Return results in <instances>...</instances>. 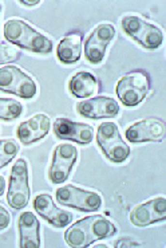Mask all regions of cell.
Returning <instances> with one entry per match:
<instances>
[{"instance_id":"26","label":"cell","mask_w":166,"mask_h":248,"mask_svg":"<svg viewBox=\"0 0 166 248\" xmlns=\"http://www.w3.org/2000/svg\"><path fill=\"white\" fill-rule=\"evenodd\" d=\"M4 190H6V179L0 176V196L4 193Z\"/></svg>"},{"instance_id":"6","label":"cell","mask_w":166,"mask_h":248,"mask_svg":"<svg viewBox=\"0 0 166 248\" xmlns=\"http://www.w3.org/2000/svg\"><path fill=\"white\" fill-rule=\"evenodd\" d=\"M123 32L141 45L146 50H157L164 42V34L155 24H151L142 17L136 15H127L121 22Z\"/></svg>"},{"instance_id":"15","label":"cell","mask_w":166,"mask_h":248,"mask_svg":"<svg viewBox=\"0 0 166 248\" xmlns=\"http://www.w3.org/2000/svg\"><path fill=\"white\" fill-rule=\"evenodd\" d=\"M76 111L80 116L90 120L114 118L120 113V105L110 97H95L76 104Z\"/></svg>"},{"instance_id":"12","label":"cell","mask_w":166,"mask_h":248,"mask_svg":"<svg viewBox=\"0 0 166 248\" xmlns=\"http://www.w3.org/2000/svg\"><path fill=\"white\" fill-rule=\"evenodd\" d=\"M129 219L133 225L146 227L166 220V199L164 196L150 199L134 207L129 214Z\"/></svg>"},{"instance_id":"13","label":"cell","mask_w":166,"mask_h":248,"mask_svg":"<svg viewBox=\"0 0 166 248\" xmlns=\"http://www.w3.org/2000/svg\"><path fill=\"white\" fill-rule=\"evenodd\" d=\"M52 127L55 136L60 140L74 141L80 145L91 144L94 140V127L85 122H75L69 118H57Z\"/></svg>"},{"instance_id":"24","label":"cell","mask_w":166,"mask_h":248,"mask_svg":"<svg viewBox=\"0 0 166 248\" xmlns=\"http://www.w3.org/2000/svg\"><path fill=\"white\" fill-rule=\"evenodd\" d=\"M114 247L117 248H122V247H142L139 243L134 242V240H132V239H127V237H125V239H120V240H117L114 244Z\"/></svg>"},{"instance_id":"11","label":"cell","mask_w":166,"mask_h":248,"mask_svg":"<svg viewBox=\"0 0 166 248\" xmlns=\"http://www.w3.org/2000/svg\"><path fill=\"white\" fill-rule=\"evenodd\" d=\"M166 124L160 118H145L127 126L125 137L133 144L139 142H160L165 139Z\"/></svg>"},{"instance_id":"5","label":"cell","mask_w":166,"mask_h":248,"mask_svg":"<svg viewBox=\"0 0 166 248\" xmlns=\"http://www.w3.org/2000/svg\"><path fill=\"white\" fill-rule=\"evenodd\" d=\"M97 142L109 161L121 164L130 156V148L121 137L120 129L114 122H102L98 126Z\"/></svg>"},{"instance_id":"1","label":"cell","mask_w":166,"mask_h":248,"mask_svg":"<svg viewBox=\"0 0 166 248\" xmlns=\"http://www.w3.org/2000/svg\"><path fill=\"white\" fill-rule=\"evenodd\" d=\"M117 233V227L102 215H91L79 219L64 232V240L69 247L86 248L92 243L109 239Z\"/></svg>"},{"instance_id":"20","label":"cell","mask_w":166,"mask_h":248,"mask_svg":"<svg viewBox=\"0 0 166 248\" xmlns=\"http://www.w3.org/2000/svg\"><path fill=\"white\" fill-rule=\"evenodd\" d=\"M23 106L22 104L12 98H0V120L12 121L22 116Z\"/></svg>"},{"instance_id":"2","label":"cell","mask_w":166,"mask_h":248,"mask_svg":"<svg viewBox=\"0 0 166 248\" xmlns=\"http://www.w3.org/2000/svg\"><path fill=\"white\" fill-rule=\"evenodd\" d=\"M4 38L14 46L31 52L50 54L54 48L51 39L20 19L7 20L4 24Z\"/></svg>"},{"instance_id":"10","label":"cell","mask_w":166,"mask_h":248,"mask_svg":"<svg viewBox=\"0 0 166 248\" xmlns=\"http://www.w3.org/2000/svg\"><path fill=\"white\" fill-rule=\"evenodd\" d=\"M115 27L110 23L98 24L85 42V57L91 64L101 63L106 50L115 38Z\"/></svg>"},{"instance_id":"3","label":"cell","mask_w":166,"mask_h":248,"mask_svg":"<svg viewBox=\"0 0 166 248\" xmlns=\"http://www.w3.org/2000/svg\"><path fill=\"white\" fill-rule=\"evenodd\" d=\"M150 90V77L143 70H136L125 74L117 82L115 93L123 106L134 108L146 98Z\"/></svg>"},{"instance_id":"28","label":"cell","mask_w":166,"mask_h":248,"mask_svg":"<svg viewBox=\"0 0 166 248\" xmlns=\"http://www.w3.org/2000/svg\"><path fill=\"white\" fill-rule=\"evenodd\" d=\"M0 12H1V4H0Z\"/></svg>"},{"instance_id":"9","label":"cell","mask_w":166,"mask_h":248,"mask_svg":"<svg viewBox=\"0 0 166 248\" xmlns=\"http://www.w3.org/2000/svg\"><path fill=\"white\" fill-rule=\"evenodd\" d=\"M78 160V149L71 144L58 145L52 153V160L48 169V179L52 184H63L73 172Z\"/></svg>"},{"instance_id":"25","label":"cell","mask_w":166,"mask_h":248,"mask_svg":"<svg viewBox=\"0 0 166 248\" xmlns=\"http://www.w3.org/2000/svg\"><path fill=\"white\" fill-rule=\"evenodd\" d=\"M19 3L27 7H35V6H39L42 1H40V0H32V1H30V0H20Z\"/></svg>"},{"instance_id":"18","label":"cell","mask_w":166,"mask_h":248,"mask_svg":"<svg viewBox=\"0 0 166 248\" xmlns=\"http://www.w3.org/2000/svg\"><path fill=\"white\" fill-rule=\"evenodd\" d=\"M82 32H70L59 42L57 48V57L59 62L63 64H74L80 59L82 55Z\"/></svg>"},{"instance_id":"7","label":"cell","mask_w":166,"mask_h":248,"mask_svg":"<svg viewBox=\"0 0 166 248\" xmlns=\"http://www.w3.org/2000/svg\"><path fill=\"white\" fill-rule=\"evenodd\" d=\"M0 92L31 99L38 94V86L36 82L20 67L4 66L0 69Z\"/></svg>"},{"instance_id":"19","label":"cell","mask_w":166,"mask_h":248,"mask_svg":"<svg viewBox=\"0 0 166 248\" xmlns=\"http://www.w3.org/2000/svg\"><path fill=\"white\" fill-rule=\"evenodd\" d=\"M70 93L76 98H89L98 90V81L95 75L89 71H79L71 77L69 82Z\"/></svg>"},{"instance_id":"8","label":"cell","mask_w":166,"mask_h":248,"mask_svg":"<svg viewBox=\"0 0 166 248\" xmlns=\"http://www.w3.org/2000/svg\"><path fill=\"white\" fill-rule=\"evenodd\" d=\"M57 202L64 207L73 208L80 212H94L102 207V197L94 190L78 188L75 185H64L57 189Z\"/></svg>"},{"instance_id":"27","label":"cell","mask_w":166,"mask_h":248,"mask_svg":"<svg viewBox=\"0 0 166 248\" xmlns=\"http://www.w3.org/2000/svg\"><path fill=\"white\" fill-rule=\"evenodd\" d=\"M95 248H107V246L106 244H98V246H94Z\"/></svg>"},{"instance_id":"23","label":"cell","mask_w":166,"mask_h":248,"mask_svg":"<svg viewBox=\"0 0 166 248\" xmlns=\"http://www.w3.org/2000/svg\"><path fill=\"white\" fill-rule=\"evenodd\" d=\"M11 224V215L3 205H0V231H4Z\"/></svg>"},{"instance_id":"22","label":"cell","mask_w":166,"mask_h":248,"mask_svg":"<svg viewBox=\"0 0 166 248\" xmlns=\"http://www.w3.org/2000/svg\"><path fill=\"white\" fill-rule=\"evenodd\" d=\"M22 51L14 45L0 43V66L6 63H11L20 58Z\"/></svg>"},{"instance_id":"16","label":"cell","mask_w":166,"mask_h":248,"mask_svg":"<svg viewBox=\"0 0 166 248\" xmlns=\"http://www.w3.org/2000/svg\"><path fill=\"white\" fill-rule=\"evenodd\" d=\"M51 129V121L46 114L38 113L23 121L16 129L17 140L23 145H31L46 137Z\"/></svg>"},{"instance_id":"21","label":"cell","mask_w":166,"mask_h":248,"mask_svg":"<svg viewBox=\"0 0 166 248\" xmlns=\"http://www.w3.org/2000/svg\"><path fill=\"white\" fill-rule=\"evenodd\" d=\"M20 152V145L15 140H0V169L8 165Z\"/></svg>"},{"instance_id":"4","label":"cell","mask_w":166,"mask_h":248,"mask_svg":"<svg viewBox=\"0 0 166 248\" xmlns=\"http://www.w3.org/2000/svg\"><path fill=\"white\" fill-rule=\"evenodd\" d=\"M31 189H30L29 164L24 158H19L11 168L8 189H7V202L12 209H24L29 205Z\"/></svg>"},{"instance_id":"14","label":"cell","mask_w":166,"mask_h":248,"mask_svg":"<svg viewBox=\"0 0 166 248\" xmlns=\"http://www.w3.org/2000/svg\"><path fill=\"white\" fill-rule=\"evenodd\" d=\"M34 209L55 228H64L73 221V215L69 211L58 208L54 199L47 193H40L35 197Z\"/></svg>"},{"instance_id":"17","label":"cell","mask_w":166,"mask_h":248,"mask_svg":"<svg viewBox=\"0 0 166 248\" xmlns=\"http://www.w3.org/2000/svg\"><path fill=\"white\" fill-rule=\"evenodd\" d=\"M19 231V247L39 248L40 247V223L32 212H22L17 220Z\"/></svg>"}]
</instances>
